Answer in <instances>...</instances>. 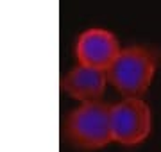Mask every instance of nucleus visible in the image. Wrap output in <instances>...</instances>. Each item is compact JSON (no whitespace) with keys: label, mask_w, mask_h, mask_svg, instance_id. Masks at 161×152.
I'll return each instance as SVG.
<instances>
[{"label":"nucleus","mask_w":161,"mask_h":152,"mask_svg":"<svg viewBox=\"0 0 161 152\" xmlns=\"http://www.w3.org/2000/svg\"><path fill=\"white\" fill-rule=\"evenodd\" d=\"M63 134L79 150H100L113 143L111 104L106 100L80 102L64 118Z\"/></svg>","instance_id":"2"},{"label":"nucleus","mask_w":161,"mask_h":152,"mask_svg":"<svg viewBox=\"0 0 161 152\" xmlns=\"http://www.w3.org/2000/svg\"><path fill=\"white\" fill-rule=\"evenodd\" d=\"M122 45L116 34L104 27H90L82 30L74 43V56L77 63L108 70L120 54Z\"/></svg>","instance_id":"4"},{"label":"nucleus","mask_w":161,"mask_h":152,"mask_svg":"<svg viewBox=\"0 0 161 152\" xmlns=\"http://www.w3.org/2000/svg\"><path fill=\"white\" fill-rule=\"evenodd\" d=\"M108 86H109L108 72L80 63L72 66L61 79L63 93L68 95L70 99L77 100L79 104L102 100Z\"/></svg>","instance_id":"5"},{"label":"nucleus","mask_w":161,"mask_h":152,"mask_svg":"<svg viewBox=\"0 0 161 152\" xmlns=\"http://www.w3.org/2000/svg\"><path fill=\"white\" fill-rule=\"evenodd\" d=\"M152 133V111L143 97H122L111 104L113 143L122 147L142 145Z\"/></svg>","instance_id":"3"},{"label":"nucleus","mask_w":161,"mask_h":152,"mask_svg":"<svg viewBox=\"0 0 161 152\" xmlns=\"http://www.w3.org/2000/svg\"><path fill=\"white\" fill-rule=\"evenodd\" d=\"M159 54L147 45L122 47L120 54L108 68L109 86L122 97H143L154 81Z\"/></svg>","instance_id":"1"}]
</instances>
